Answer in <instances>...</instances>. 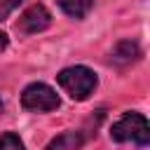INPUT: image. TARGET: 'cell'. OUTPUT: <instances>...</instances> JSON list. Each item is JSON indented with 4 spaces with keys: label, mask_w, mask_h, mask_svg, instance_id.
<instances>
[{
    "label": "cell",
    "mask_w": 150,
    "mask_h": 150,
    "mask_svg": "<svg viewBox=\"0 0 150 150\" xmlns=\"http://www.w3.org/2000/svg\"><path fill=\"white\" fill-rule=\"evenodd\" d=\"M59 84L63 87V91L73 98V101H84L89 98V94H94L96 89V73L87 66H70V68H63L59 75H56Z\"/></svg>",
    "instance_id": "1"
},
{
    "label": "cell",
    "mask_w": 150,
    "mask_h": 150,
    "mask_svg": "<svg viewBox=\"0 0 150 150\" xmlns=\"http://www.w3.org/2000/svg\"><path fill=\"white\" fill-rule=\"evenodd\" d=\"M110 138L117 143H138V145H148L150 143V127L148 120L141 112H124L110 129Z\"/></svg>",
    "instance_id": "2"
},
{
    "label": "cell",
    "mask_w": 150,
    "mask_h": 150,
    "mask_svg": "<svg viewBox=\"0 0 150 150\" xmlns=\"http://www.w3.org/2000/svg\"><path fill=\"white\" fill-rule=\"evenodd\" d=\"M21 105L33 112H49V110L59 108V96L49 84L33 82L21 91Z\"/></svg>",
    "instance_id": "3"
},
{
    "label": "cell",
    "mask_w": 150,
    "mask_h": 150,
    "mask_svg": "<svg viewBox=\"0 0 150 150\" xmlns=\"http://www.w3.org/2000/svg\"><path fill=\"white\" fill-rule=\"evenodd\" d=\"M52 23V14L47 12L45 5H30L16 21V33L21 35H33V33H40L45 28H49Z\"/></svg>",
    "instance_id": "4"
},
{
    "label": "cell",
    "mask_w": 150,
    "mask_h": 150,
    "mask_svg": "<svg viewBox=\"0 0 150 150\" xmlns=\"http://www.w3.org/2000/svg\"><path fill=\"white\" fill-rule=\"evenodd\" d=\"M138 59H141V47L134 40H122L112 49V63H117V66H127V63H134Z\"/></svg>",
    "instance_id": "5"
},
{
    "label": "cell",
    "mask_w": 150,
    "mask_h": 150,
    "mask_svg": "<svg viewBox=\"0 0 150 150\" xmlns=\"http://www.w3.org/2000/svg\"><path fill=\"white\" fill-rule=\"evenodd\" d=\"M82 141H84V136L80 131H63L61 136L52 138L45 150H80Z\"/></svg>",
    "instance_id": "6"
},
{
    "label": "cell",
    "mask_w": 150,
    "mask_h": 150,
    "mask_svg": "<svg viewBox=\"0 0 150 150\" xmlns=\"http://www.w3.org/2000/svg\"><path fill=\"white\" fill-rule=\"evenodd\" d=\"M56 2H59V7H61L68 16H73V19H84V16L89 14L91 5H94V0H56Z\"/></svg>",
    "instance_id": "7"
},
{
    "label": "cell",
    "mask_w": 150,
    "mask_h": 150,
    "mask_svg": "<svg viewBox=\"0 0 150 150\" xmlns=\"http://www.w3.org/2000/svg\"><path fill=\"white\" fill-rule=\"evenodd\" d=\"M0 150H23V143L16 134L7 131V134L0 136Z\"/></svg>",
    "instance_id": "8"
},
{
    "label": "cell",
    "mask_w": 150,
    "mask_h": 150,
    "mask_svg": "<svg viewBox=\"0 0 150 150\" xmlns=\"http://www.w3.org/2000/svg\"><path fill=\"white\" fill-rule=\"evenodd\" d=\"M19 2H21V0H5V2L0 5V21H2V19H5V16H7V14L19 5Z\"/></svg>",
    "instance_id": "9"
},
{
    "label": "cell",
    "mask_w": 150,
    "mask_h": 150,
    "mask_svg": "<svg viewBox=\"0 0 150 150\" xmlns=\"http://www.w3.org/2000/svg\"><path fill=\"white\" fill-rule=\"evenodd\" d=\"M5 47H7V35H5V33H0V52H2Z\"/></svg>",
    "instance_id": "10"
},
{
    "label": "cell",
    "mask_w": 150,
    "mask_h": 150,
    "mask_svg": "<svg viewBox=\"0 0 150 150\" xmlns=\"http://www.w3.org/2000/svg\"><path fill=\"white\" fill-rule=\"evenodd\" d=\"M0 112H2V101H0Z\"/></svg>",
    "instance_id": "11"
}]
</instances>
